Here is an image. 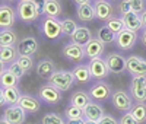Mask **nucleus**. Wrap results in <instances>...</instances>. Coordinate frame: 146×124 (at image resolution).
<instances>
[{"instance_id": "1", "label": "nucleus", "mask_w": 146, "mask_h": 124, "mask_svg": "<svg viewBox=\"0 0 146 124\" xmlns=\"http://www.w3.org/2000/svg\"><path fill=\"white\" fill-rule=\"evenodd\" d=\"M48 82L51 85H54L56 88H58L62 92L64 91H69L73 88L76 79L73 76V73L69 72V70H56L50 78H48Z\"/></svg>"}, {"instance_id": "2", "label": "nucleus", "mask_w": 146, "mask_h": 124, "mask_svg": "<svg viewBox=\"0 0 146 124\" xmlns=\"http://www.w3.org/2000/svg\"><path fill=\"white\" fill-rule=\"evenodd\" d=\"M16 16L25 23H32L40 18V13L36 10L35 5L32 0H19V3L16 6Z\"/></svg>"}, {"instance_id": "3", "label": "nucleus", "mask_w": 146, "mask_h": 124, "mask_svg": "<svg viewBox=\"0 0 146 124\" xmlns=\"http://www.w3.org/2000/svg\"><path fill=\"white\" fill-rule=\"evenodd\" d=\"M40 29L42 31V34L48 40H58L63 35L62 22H60V19L53 18V16H44V19L40 25Z\"/></svg>"}, {"instance_id": "4", "label": "nucleus", "mask_w": 146, "mask_h": 124, "mask_svg": "<svg viewBox=\"0 0 146 124\" xmlns=\"http://www.w3.org/2000/svg\"><path fill=\"white\" fill-rule=\"evenodd\" d=\"M38 98L48 105H57L63 99V92L48 82L38 89Z\"/></svg>"}, {"instance_id": "5", "label": "nucleus", "mask_w": 146, "mask_h": 124, "mask_svg": "<svg viewBox=\"0 0 146 124\" xmlns=\"http://www.w3.org/2000/svg\"><path fill=\"white\" fill-rule=\"evenodd\" d=\"M110 99H111L113 107L118 111H123V113H129L133 107V104H135L133 96L126 91H114Z\"/></svg>"}, {"instance_id": "6", "label": "nucleus", "mask_w": 146, "mask_h": 124, "mask_svg": "<svg viewBox=\"0 0 146 124\" xmlns=\"http://www.w3.org/2000/svg\"><path fill=\"white\" fill-rule=\"evenodd\" d=\"M137 41V32L130 31L127 28H123L118 34H115V45L121 48L123 51H130L131 48H135Z\"/></svg>"}, {"instance_id": "7", "label": "nucleus", "mask_w": 146, "mask_h": 124, "mask_svg": "<svg viewBox=\"0 0 146 124\" xmlns=\"http://www.w3.org/2000/svg\"><path fill=\"white\" fill-rule=\"evenodd\" d=\"M91 99L95 101H108L111 98V86L110 83H107L105 80H96L88 91Z\"/></svg>"}, {"instance_id": "8", "label": "nucleus", "mask_w": 146, "mask_h": 124, "mask_svg": "<svg viewBox=\"0 0 146 124\" xmlns=\"http://www.w3.org/2000/svg\"><path fill=\"white\" fill-rule=\"evenodd\" d=\"M130 95L135 102H146V76H133L130 82Z\"/></svg>"}, {"instance_id": "9", "label": "nucleus", "mask_w": 146, "mask_h": 124, "mask_svg": "<svg viewBox=\"0 0 146 124\" xmlns=\"http://www.w3.org/2000/svg\"><path fill=\"white\" fill-rule=\"evenodd\" d=\"M88 67H89L92 79H96V80H104L110 74V69L105 63V58H102V57L91 58L88 63Z\"/></svg>"}, {"instance_id": "10", "label": "nucleus", "mask_w": 146, "mask_h": 124, "mask_svg": "<svg viewBox=\"0 0 146 124\" xmlns=\"http://www.w3.org/2000/svg\"><path fill=\"white\" fill-rule=\"evenodd\" d=\"M105 63L110 69V73H114V74H120L126 70L127 66V58L123 54H118V53H110L105 57Z\"/></svg>"}, {"instance_id": "11", "label": "nucleus", "mask_w": 146, "mask_h": 124, "mask_svg": "<svg viewBox=\"0 0 146 124\" xmlns=\"http://www.w3.org/2000/svg\"><path fill=\"white\" fill-rule=\"evenodd\" d=\"M3 118L7 120L10 124H23L27 120V111L18 104L9 105L3 113Z\"/></svg>"}, {"instance_id": "12", "label": "nucleus", "mask_w": 146, "mask_h": 124, "mask_svg": "<svg viewBox=\"0 0 146 124\" xmlns=\"http://www.w3.org/2000/svg\"><path fill=\"white\" fill-rule=\"evenodd\" d=\"M126 70L131 76H146V60L139 57V56L127 57Z\"/></svg>"}, {"instance_id": "13", "label": "nucleus", "mask_w": 146, "mask_h": 124, "mask_svg": "<svg viewBox=\"0 0 146 124\" xmlns=\"http://www.w3.org/2000/svg\"><path fill=\"white\" fill-rule=\"evenodd\" d=\"M16 22V10L9 5H0V29L13 28Z\"/></svg>"}, {"instance_id": "14", "label": "nucleus", "mask_w": 146, "mask_h": 124, "mask_svg": "<svg viewBox=\"0 0 146 124\" xmlns=\"http://www.w3.org/2000/svg\"><path fill=\"white\" fill-rule=\"evenodd\" d=\"M16 48H18L19 54L34 56L36 51H38L40 44H38V40H36L35 36H25V38H22L21 41H18Z\"/></svg>"}, {"instance_id": "15", "label": "nucleus", "mask_w": 146, "mask_h": 124, "mask_svg": "<svg viewBox=\"0 0 146 124\" xmlns=\"http://www.w3.org/2000/svg\"><path fill=\"white\" fill-rule=\"evenodd\" d=\"M63 56L67 60L73 61V63H79V61H82L86 57V54H85V47L80 44H75V42H70L63 48Z\"/></svg>"}, {"instance_id": "16", "label": "nucleus", "mask_w": 146, "mask_h": 124, "mask_svg": "<svg viewBox=\"0 0 146 124\" xmlns=\"http://www.w3.org/2000/svg\"><path fill=\"white\" fill-rule=\"evenodd\" d=\"M18 105H21L29 114H36L41 109V99L34 95H29V93H22Z\"/></svg>"}, {"instance_id": "17", "label": "nucleus", "mask_w": 146, "mask_h": 124, "mask_svg": "<svg viewBox=\"0 0 146 124\" xmlns=\"http://www.w3.org/2000/svg\"><path fill=\"white\" fill-rule=\"evenodd\" d=\"M85 47V54H86L88 58H95V57H101L104 50H105V44L96 36V38H92L83 45Z\"/></svg>"}, {"instance_id": "18", "label": "nucleus", "mask_w": 146, "mask_h": 124, "mask_svg": "<svg viewBox=\"0 0 146 124\" xmlns=\"http://www.w3.org/2000/svg\"><path fill=\"white\" fill-rule=\"evenodd\" d=\"M121 19H123L124 28H127L130 31L137 32L143 28V22H142L140 13H136V12H133V10H130L129 13H124Z\"/></svg>"}, {"instance_id": "19", "label": "nucleus", "mask_w": 146, "mask_h": 124, "mask_svg": "<svg viewBox=\"0 0 146 124\" xmlns=\"http://www.w3.org/2000/svg\"><path fill=\"white\" fill-rule=\"evenodd\" d=\"M94 7H95V18L100 21L107 22L113 15V6L107 0H96L94 3Z\"/></svg>"}, {"instance_id": "20", "label": "nucleus", "mask_w": 146, "mask_h": 124, "mask_svg": "<svg viewBox=\"0 0 146 124\" xmlns=\"http://www.w3.org/2000/svg\"><path fill=\"white\" fill-rule=\"evenodd\" d=\"M35 72H36V74H38L40 78L48 80V78L56 72V64H54V61L50 60V58H42V60L38 61Z\"/></svg>"}, {"instance_id": "21", "label": "nucleus", "mask_w": 146, "mask_h": 124, "mask_svg": "<svg viewBox=\"0 0 146 124\" xmlns=\"http://www.w3.org/2000/svg\"><path fill=\"white\" fill-rule=\"evenodd\" d=\"M104 108L100 105V104H96V102H89L86 107L83 108V117L86 118V120H92V121H98L102 115H104Z\"/></svg>"}, {"instance_id": "22", "label": "nucleus", "mask_w": 146, "mask_h": 124, "mask_svg": "<svg viewBox=\"0 0 146 124\" xmlns=\"http://www.w3.org/2000/svg\"><path fill=\"white\" fill-rule=\"evenodd\" d=\"M76 15L78 18L82 21V22H91L95 19V7L94 5L89 2V3H82V5H78L76 7Z\"/></svg>"}, {"instance_id": "23", "label": "nucleus", "mask_w": 146, "mask_h": 124, "mask_svg": "<svg viewBox=\"0 0 146 124\" xmlns=\"http://www.w3.org/2000/svg\"><path fill=\"white\" fill-rule=\"evenodd\" d=\"M91 38H92V32H91V29L86 28V27H78L76 31L70 35L72 42L80 44V45H85Z\"/></svg>"}, {"instance_id": "24", "label": "nucleus", "mask_w": 146, "mask_h": 124, "mask_svg": "<svg viewBox=\"0 0 146 124\" xmlns=\"http://www.w3.org/2000/svg\"><path fill=\"white\" fill-rule=\"evenodd\" d=\"M18 44V35L16 32L7 28V29H0V47H13Z\"/></svg>"}, {"instance_id": "25", "label": "nucleus", "mask_w": 146, "mask_h": 124, "mask_svg": "<svg viewBox=\"0 0 146 124\" xmlns=\"http://www.w3.org/2000/svg\"><path fill=\"white\" fill-rule=\"evenodd\" d=\"M72 73H73V76H75L76 82H79V83H88L92 79L88 64H79V66H76L75 69L72 70Z\"/></svg>"}, {"instance_id": "26", "label": "nucleus", "mask_w": 146, "mask_h": 124, "mask_svg": "<svg viewBox=\"0 0 146 124\" xmlns=\"http://www.w3.org/2000/svg\"><path fill=\"white\" fill-rule=\"evenodd\" d=\"M91 102V96L88 92H85V91H76V92H73L72 96H70V104L72 105H76L79 108H85L88 104Z\"/></svg>"}, {"instance_id": "27", "label": "nucleus", "mask_w": 146, "mask_h": 124, "mask_svg": "<svg viewBox=\"0 0 146 124\" xmlns=\"http://www.w3.org/2000/svg\"><path fill=\"white\" fill-rule=\"evenodd\" d=\"M63 12L62 3L60 0H47L45 2V7H44V15L45 16H53V18H58Z\"/></svg>"}, {"instance_id": "28", "label": "nucleus", "mask_w": 146, "mask_h": 124, "mask_svg": "<svg viewBox=\"0 0 146 124\" xmlns=\"http://www.w3.org/2000/svg\"><path fill=\"white\" fill-rule=\"evenodd\" d=\"M19 53L16 45L13 47H0V60L3 61L5 64H10L12 61H15L18 58Z\"/></svg>"}, {"instance_id": "29", "label": "nucleus", "mask_w": 146, "mask_h": 124, "mask_svg": "<svg viewBox=\"0 0 146 124\" xmlns=\"http://www.w3.org/2000/svg\"><path fill=\"white\" fill-rule=\"evenodd\" d=\"M130 114L136 118L139 124L146 123V102H135L130 109Z\"/></svg>"}, {"instance_id": "30", "label": "nucleus", "mask_w": 146, "mask_h": 124, "mask_svg": "<svg viewBox=\"0 0 146 124\" xmlns=\"http://www.w3.org/2000/svg\"><path fill=\"white\" fill-rule=\"evenodd\" d=\"M3 93H5V99L7 105H15L19 102L21 98V92L18 89V86H10V88H3Z\"/></svg>"}, {"instance_id": "31", "label": "nucleus", "mask_w": 146, "mask_h": 124, "mask_svg": "<svg viewBox=\"0 0 146 124\" xmlns=\"http://www.w3.org/2000/svg\"><path fill=\"white\" fill-rule=\"evenodd\" d=\"M19 78H16L13 73H10L7 69L0 74V86L2 88H10V86H18L19 83Z\"/></svg>"}, {"instance_id": "32", "label": "nucleus", "mask_w": 146, "mask_h": 124, "mask_svg": "<svg viewBox=\"0 0 146 124\" xmlns=\"http://www.w3.org/2000/svg\"><path fill=\"white\" fill-rule=\"evenodd\" d=\"M98 38L104 42V44H111L115 41V34L110 29L107 25H102V27L98 29Z\"/></svg>"}, {"instance_id": "33", "label": "nucleus", "mask_w": 146, "mask_h": 124, "mask_svg": "<svg viewBox=\"0 0 146 124\" xmlns=\"http://www.w3.org/2000/svg\"><path fill=\"white\" fill-rule=\"evenodd\" d=\"M64 117L66 120H72V118H85L83 117V109L76 107V105H72L69 104L64 109Z\"/></svg>"}, {"instance_id": "34", "label": "nucleus", "mask_w": 146, "mask_h": 124, "mask_svg": "<svg viewBox=\"0 0 146 124\" xmlns=\"http://www.w3.org/2000/svg\"><path fill=\"white\" fill-rule=\"evenodd\" d=\"M41 124H66L64 118L57 113H47L41 118Z\"/></svg>"}, {"instance_id": "35", "label": "nucleus", "mask_w": 146, "mask_h": 124, "mask_svg": "<svg viewBox=\"0 0 146 124\" xmlns=\"http://www.w3.org/2000/svg\"><path fill=\"white\" fill-rule=\"evenodd\" d=\"M60 22H62V32H63V35H67V36H70L73 32L76 31V28H78L76 22L73 21V19H69V18H66V19L60 21Z\"/></svg>"}, {"instance_id": "36", "label": "nucleus", "mask_w": 146, "mask_h": 124, "mask_svg": "<svg viewBox=\"0 0 146 124\" xmlns=\"http://www.w3.org/2000/svg\"><path fill=\"white\" fill-rule=\"evenodd\" d=\"M107 27L110 28V29H111L114 34H118L121 29H123L124 28V23H123V19H121V18H114V16H111V18H110L108 21H107Z\"/></svg>"}, {"instance_id": "37", "label": "nucleus", "mask_w": 146, "mask_h": 124, "mask_svg": "<svg viewBox=\"0 0 146 124\" xmlns=\"http://www.w3.org/2000/svg\"><path fill=\"white\" fill-rule=\"evenodd\" d=\"M16 61L22 66V69L25 70L27 73H28V72H31V70H32V67H34V60H32V56H23V54H19V56H18V58H16Z\"/></svg>"}, {"instance_id": "38", "label": "nucleus", "mask_w": 146, "mask_h": 124, "mask_svg": "<svg viewBox=\"0 0 146 124\" xmlns=\"http://www.w3.org/2000/svg\"><path fill=\"white\" fill-rule=\"evenodd\" d=\"M7 70H9L10 73H13L15 76H16V78H19V79H21V78L23 76V74L27 73L25 70L22 69V66H21V64L18 63L16 60H15V61H12L10 64H7Z\"/></svg>"}, {"instance_id": "39", "label": "nucleus", "mask_w": 146, "mask_h": 124, "mask_svg": "<svg viewBox=\"0 0 146 124\" xmlns=\"http://www.w3.org/2000/svg\"><path fill=\"white\" fill-rule=\"evenodd\" d=\"M131 10L136 12V13H142L145 10V0H129Z\"/></svg>"}, {"instance_id": "40", "label": "nucleus", "mask_w": 146, "mask_h": 124, "mask_svg": "<svg viewBox=\"0 0 146 124\" xmlns=\"http://www.w3.org/2000/svg\"><path fill=\"white\" fill-rule=\"evenodd\" d=\"M118 124H139V123L136 121V118L133 117V115L130 114V111H129V113L123 114V117L118 120Z\"/></svg>"}, {"instance_id": "41", "label": "nucleus", "mask_w": 146, "mask_h": 124, "mask_svg": "<svg viewBox=\"0 0 146 124\" xmlns=\"http://www.w3.org/2000/svg\"><path fill=\"white\" fill-rule=\"evenodd\" d=\"M96 124H118V121L113 117V115H108V114H104L98 121H96Z\"/></svg>"}, {"instance_id": "42", "label": "nucleus", "mask_w": 146, "mask_h": 124, "mask_svg": "<svg viewBox=\"0 0 146 124\" xmlns=\"http://www.w3.org/2000/svg\"><path fill=\"white\" fill-rule=\"evenodd\" d=\"M120 13L121 15H124V13H129V12L131 10V6H130V2L129 0H123V2L120 3Z\"/></svg>"}, {"instance_id": "43", "label": "nucleus", "mask_w": 146, "mask_h": 124, "mask_svg": "<svg viewBox=\"0 0 146 124\" xmlns=\"http://www.w3.org/2000/svg\"><path fill=\"white\" fill-rule=\"evenodd\" d=\"M32 2H34V5H35L36 10H38L40 16H41V15H44V7H45V2H47V0H32Z\"/></svg>"}, {"instance_id": "44", "label": "nucleus", "mask_w": 146, "mask_h": 124, "mask_svg": "<svg viewBox=\"0 0 146 124\" xmlns=\"http://www.w3.org/2000/svg\"><path fill=\"white\" fill-rule=\"evenodd\" d=\"M85 118H72V120H66V124H83Z\"/></svg>"}, {"instance_id": "45", "label": "nucleus", "mask_w": 146, "mask_h": 124, "mask_svg": "<svg viewBox=\"0 0 146 124\" xmlns=\"http://www.w3.org/2000/svg\"><path fill=\"white\" fill-rule=\"evenodd\" d=\"M5 105H7V104H6V99H5L3 88H2V86H0V108H2V107H5Z\"/></svg>"}, {"instance_id": "46", "label": "nucleus", "mask_w": 146, "mask_h": 124, "mask_svg": "<svg viewBox=\"0 0 146 124\" xmlns=\"http://www.w3.org/2000/svg\"><path fill=\"white\" fill-rule=\"evenodd\" d=\"M142 34H140V40H142V42H143V45L146 47V27H143L142 29Z\"/></svg>"}, {"instance_id": "47", "label": "nucleus", "mask_w": 146, "mask_h": 124, "mask_svg": "<svg viewBox=\"0 0 146 124\" xmlns=\"http://www.w3.org/2000/svg\"><path fill=\"white\" fill-rule=\"evenodd\" d=\"M140 18H142V22H143V27H146V10H143L140 13Z\"/></svg>"}, {"instance_id": "48", "label": "nucleus", "mask_w": 146, "mask_h": 124, "mask_svg": "<svg viewBox=\"0 0 146 124\" xmlns=\"http://www.w3.org/2000/svg\"><path fill=\"white\" fill-rule=\"evenodd\" d=\"M5 70H6V64L3 63V61H2V60H0V74H2V73H3Z\"/></svg>"}, {"instance_id": "49", "label": "nucleus", "mask_w": 146, "mask_h": 124, "mask_svg": "<svg viewBox=\"0 0 146 124\" xmlns=\"http://www.w3.org/2000/svg\"><path fill=\"white\" fill-rule=\"evenodd\" d=\"M73 2H75L76 5H82V3H89L91 0H73Z\"/></svg>"}, {"instance_id": "50", "label": "nucleus", "mask_w": 146, "mask_h": 124, "mask_svg": "<svg viewBox=\"0 0 146 124\" xmlns=\"http://www.w3.org/2000/svg\"><path fill=\"white\" fill-rule=\"evenodd\" d=\"M83 124H96V121H92V120H86L85 118V123Z\"/></svg>"}, {"instance_id": "51", "label": "nucleus", "mask_w": 146, "mask_h": 124, "mask_svg": "<svg viewBox=\"0 0 146 124\" xmlns=\"http://www.w3.org/2000/svg\"><path fill=\"white\" fill-rule=\"evenodd\" d=\"M0 124H10V123H9L7 120H5V118L2 117V118H0Z\"/></svg>"}, {"instance_id": "52", "label": "nucleus", "mask_w": 146, "mask_h": 124, "mask_svg": "<svg viewBox=\"0 0 146 124\" xmlns=\"http://www.w3.org/2000/svg\"><path fill=\"white\" fill-rule=\"evenodd\" d=\"M7 2H13V0H7Z\"/></svg>"}]
</instances>
